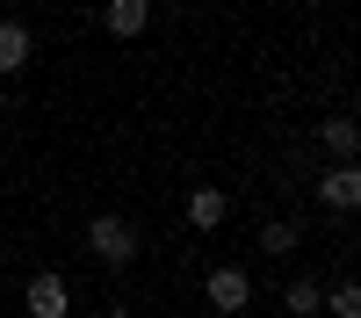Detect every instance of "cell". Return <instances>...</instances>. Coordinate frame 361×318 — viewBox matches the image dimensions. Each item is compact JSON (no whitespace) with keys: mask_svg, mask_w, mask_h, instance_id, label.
I'll use <instances>...</instances> for the list:
<instances>
[{"mask_svg":"<svg viewBox=\"0 0 361 318\" xmlns=\"http://www.w3.org/2000/svg\"><path fill=\"white\" fill-rule=\"evenodd\" d=\"M87 253H94L102 268H137L145 239H137V224L123 210H94V217H87Z\"/></svg>","mask_w":361,"mask_h":318,"instance_id":"obj_1","label":"cell"},{"mask_svg":"<svg viewBox=\"0 0 361 318\" xmlns=\"http://www.w3.org/2000/svg\"><path fill=\"white\" fill-rule=\"evenodd\" d=\"M202 297H209L217 318H238V311L253 304V275H246V268H209V275H202Z\"/></svg>","mask_w":361,"mask_h":318,"instance_id":"obj_2","label":"cell"},{"mask_svg":"<svg viewBox=\"0 0 361 318\" xmlns=\"http://www.w3.org/2000/svg\"><path fill=\"white\" fill-rule=\"evenodd\" d=\"M22 304H29V318H66V311H73V289H66L58 268H37L29 289H22Z\"/></svg>","mask_w":361,"mask_h":318,"instance_id":"obj_3","label":"cell"},{"mask_svg":"<svg viewBox=\"0 0 361 318\" xmlns=\"http://www.w3.org/2000/svg\"><path fill=\"white\" fill-rule=\"evenodd\" d=\"M318 202H325L333 217H354V210H361V173H354V166H325V173H318Z\"/></svg>","mask_w":361,"mask_h":318,"instance_id":"obj_4","label":"cell"},{"mask_svg":"<svg viewBox=\"0 0 361 318\" xmlns=\"http://www.w3.org/2000/svg\"><path fill=\"white\" fill-rule=\"evenodd\" d=\"M318 152L333 159V166H354V152H361V130H354V116H325V123H318Z\"/></svg>","mask_w":361,"mask_h":318,"instance_id":"obj_5","label":"cell"},{"mask_svg":"<svg viewBox=\"0 0 361 318\" xmlns=\"http://www.w3.org/2000/svg\"><path fill=\"white\" fill-rule=\"evenodd\" d=\"M145 22H152L145 0H109V8H102V29H109V37H145Z\"/></svg>","mask_w":361,"mask_h":318,"instance_id":"obj_6","label":"cell"},{"mask_svg":"<svg viewBox=\"0 0 361 318\" xmlns=\"http://www.w3.org/2000/svg\"><path fill=\"white\" fill-rule=\"evenodd\" d=\"M224 217H231V195H224V188H195V195H188V224H195V231H217Z\"/></svg>","mask_w":361,"mask_h":318,"instance_id":"obj_7","label":"cell"},{"mask_svg":"<svg viewBox=\"0 0 361 318\" xmlns=\"http://www.w3.org/2000/svg\"><path fill=\"white\" fill-rule=\"evenodd\" d=\"M29 51H37V37H29L22 22H0V73H22Z\"/></svg>","mask_w":361,"mask_h":318,"instance_id":"obj_8","label":"cell"},{"mask_svg":"<svg viewBox=\"0 0 361 318\" xmlns=\"http://www.w3.org/2000/svg\"><path fill=\"white\" fill-rule=\"evenodd\" d=\"M282 304H289V318H318V311H325V289H318L311 275H289V289H282Z\"/></svg>","mask_w":361,"mask_h":318,"instance_id":"obj_9","label":"cell"},{"mask_svg":"<svg viewBox=\"0 0 361 318\" xmlns=\"http://www.w3.org/2000/svg\"><path fill=\"white\" fill-rule=\"evenodd\" d=\"M260 253H275V260L296 253V224H289V217H267V224H260Z\"/></svg>","mask_w":361,"mask_h":318,"instance_id":"obj_10","label":"cell"},{"mask_svg":"<svg viewBox=\"0 0 361 318\" xmlns=\"http://www.w3.org/2000/svg\"><path fill=\"white\" fill-rule=\"evenodd\" d=\"M325 311H333V318H361V289H354V282H340L333 297H325Z\"/></svg>","mask_w":361,"mask_h":318,"instance_id":"obj_11","label":"cell"},{"mask_svg":"<svg viewBox=\"0 0 361 318\" xmlns=\"http://www.w3.org/2000/svg\"><path fill=\"white\" fill-rule=\"evenodd\" d=\"M102 318H137V311H130V304H109V311H102Z\"/></svg>","mask_w":361,"mask_h":318,"instance_id":"obj_12","label":"cell"},{"mask_svg":"<svg viewBox=\"0 0 361 318\" xmlns=\"http://www.w3.org/2000/svg\"><path fill=\"white\" fill-rule=\"evenodd\" d=\"M0 109H8V87H0Z\"/></svg>","mask_w":361,"mask_h":318,"instance_id":"obj_13","label":"cell"}]
</instances>
